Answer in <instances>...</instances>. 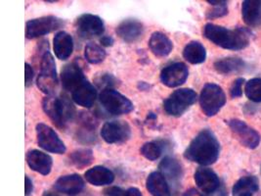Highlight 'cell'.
<instances>
[{
  "instance_id": "1",
  "label": "cell",
  "mask_w": 261,
  "mask_h": 196,
  "mask_svg": "<svg viewBox=\"0 0 261 196\" xmlns=\"http://www.w3.org/2000/svg\"><path fill=\"white\" fill-rule=\"evenodd\" d=\"M219 153L220 144L214 133L210 130H202L191 141L184 152V157L202 166H210L217 161Z\"/></svg>"
},
{
  "instance_id": "2",
  "label": "cell",
  "mask_w": 261,
  "mask_h": 196,
  "mask_svg": "<svg viewBox=\"0 0 261 196\" xmlns=\"http://www.w3.org/2000/svg\"><path fill=\"white\" fill-rule=\"evenodd\" d=\"M203 36L217 46L236 51L248 47L250 41V33L247 29L238 28L229 30L214 24L204 26Z\"/></svg>"
},
{
  "instance_id": "3",
  "label": "cell",
  "mask_w": 261,
  "mask_h": 196,
  "mask_svg": "<svg viewBox=\"0 0 261 196\" xmlns=\"http://www.w3.org/2000/svg\"><path fill=\"white\" fill-rule=\"evenodd\" d=\"M42 107L50 120L60 129H64L74 116V107L70 98L65 94L60 97L46 96L43 99Z\"/></svg>"
},
{
  "instance_id": "4",
  "label": "cell",
  "mask_w": 261,
  "mask_h": 196,
  "mask_svg": "<svg viewBox=\"0 0 261 196\" xmlns=\"http://www.w3.org/2000/svg\"><path fill=\"white\" fill-rule=\"evenodd\" d=\"M36 85L45 94L53 95L58 85L56 63L49 50H45L41 56L40 73L37 77Z\"/></svg>"
},
{
  "instance_id": "5",
  "label": "cell",
  "mask_w": 261,
  "mask_h": 196,
  "mask_svg": "<svg viewBox=\"0 0 261 196\" xmlns=\"http://www.w3.org/2000/svg\"><path fill=\"white\" fill-rule=\"evenodd\" d=\"M225 103V92L221 86L215 84H206L202 87L200 105L204 115L207 117L215 116Z\"/></svg>"
},
{
  "instance_id": "6",
  "label": "cell",
  "mask_w": 261,
  "mask_h": 196,
  "mask_svg": "<svg viewBox=\"0 0 261 196\" xmlns=\"http://www.w3.org/2000/svg\"><path fill=\"white\" fill-rule=\"evenodd\" d=\"M198 95L191 88H180L172 92L164 102V109L170 116L179 117L197 101Z\"/></svg>"
},
{
  "instance_id": "7",
  "label": "cell",
  "mask_w": 261,
  "mask_h": 196,
  "mask_svg": "<svg viewBox=\"0 0 261 196\" xmlns=\"http://www.w3.org/2000/svg\"><path fill=\"white\" fill-rule=\"evenodd\" d=\"M99 100L105 110L112 115H123L133 110V104L130 100L114 88L103 89Z\"/></svg>"
},
{
  "instance_id": "8",
  "label": "cell",
  "mask_w": 261,
  "mask_h": 196,
  "mask_svg": "<svg viewBox=\"0 0 261 196\" xmlns=\"http://www.w3.org/2000/svg\"><path fill=\"white\" fill-rule=\"evenodd\" d=\"M65 21L55 16H45L33 19L25 24V37L36 38L57 31L65 26Z\"/></svg>"
},
{
  "instance_id": "9",
  "label": "cell",
  "mask_w": 261,
  "mask_h": 196,
  "mask_svg": "<svg viewBox=\"0 0 261 196\" xmlns=\"http://www.w3.org/2000/svg\"><path fill=\"white\" fill-rule=\"evenodd\" d=\"M36 136L39 147L48 152L63 154L67 150L65 143L61 140L57 133L43 122L36 125Z\"/></svg>"
},
{
  "instance_id": "10",
  "label": "cell",
  "mask_w": 261,
  "mask_h": 196,
  "mask_svg": "<svg viewBox=\"0 0 261 196\" xmlns=\"http://www.w3.org/2000/svg\"><path fill=\"white\" fill-rule=\"evenodd\" d=\"M101 136L110 144L124 143L130 138V126L123 121L107 122L102 127Z\"/></svg>"
},
{
  "instance_id": "11",
  "label": "cell",
  "mask_w": 261,
  "mask_h": 196,
  "mask_svg": "<svg viewBox=\"0 0 261 196\" xmlns=\"http://www.w3.org/2000/svg\"><path fill=\"white\" fill-rule=\"evenodd\" d=\"M228 126L232 130V132L237 135L239 140L242 142L244 146L250 149H254L260 143V135L252 128H250L247 124L241 120H230L228 121Z\"/></svg>"
},
{
  "instance_id": "12",
  "label": "cell",
  "mask_w": 261,
  "mask_h": 196,
  "mask_svg": "<svg viewBox=\"0 0 261 196\" xmlns=\"http://www.w3.org/2000/svg\"><path fill=\"white\" fill-rule=\"evenodd\" d=\"M79 34L83 37H98L104 34V21L97 15L83 14L80 16L75 23Z\"/></svg>"
},
{
  "instance_id": "13",
  "label": "cell",
  "mask_w": 261,
  "mask_h": 196,
  "mask_svg": "<svg viewBox=\"0 0 261 196\" xmlns=\"http://www.w3.org/2000/svg\"><path fill=\"white\" fill-rule=\"evenodd\" d=\"M188 76V67L182 62H176L163 69L161 73V81L168 87H177L186 82Z\"/></svg>"
},
{
  "instance_id": "14",
  "label": "cell",
  "mask_w": 261,
  "mask_h": 196,
  "mask_svg": "<svg viewBox=\"0 0 261 196\" xmlns=\"http://www.w3.org/2000/svg\"><path fill=\"white\" fill-rule=\"evenodd\" d=\"M194 179L198 187L207 195L217 191L222 185L216 173L205 167L199 168L195 173Z\"/></svg>"
},
{
  "instance_id": "15",
  "label": "cell",
  "mask_w": 261,
  "mask_h": 196,
  "mask_svg": "<svg viewBox=\"0 0 261 196\" xmlns=\"http://www.w3.org/2000/svg\"><path fill=\"white\" fill-rule=\"evenodd\" d=\"M85 81H87V79L85 78L82 68L77 64L70 63L64 66L62 69L61 82L62 86L67 91H70L71 93Z\"/></svg>"
},
{
  "instance_id": "16",
  "label": "cell",
  "mask_w": 261,
  "mask_h": 196,
  "mask_svg": "<svg viewBox=\"0 0 261 196\" xmlns=\"http://www.w3.org/2000/svg\"><path fill=\"white\" fill-rule=\"evenodd\" d=\"M27 163L33 171L47 176L52 170L53 159L46 153L34 149L28 152Z\"/></svg>"
},
{
  "instance_id": "17",
  "label": "cell",
  "mask_w": 261,
  "mask_h": 196,
  "mask_svg": "<svg viewBox=\"0 0 261 196\" xmlns=\"http://www.w3.org/2000/svg\"><path fill=\"white\" fill-rule=\"evenodd\" d=\"M160 173L165 177L166 182L172 184V186L176 187L180 184V181L183 176L182 166L179 163L178 160L173 157H165L161 161L159 165Z\"/></svg>"
},
{
  "instance_id": "18",
  "label": "cell",
  "mask_w": 261,
  "mask_h": 196,
  "mask_svg": "<svg viewBox=\"0 0 261 196\" xmlns=\"http://www.w3.org/2000/svg\"><path fill=\"white\" fill-rule=\"evenodd\" d=\"M117 35L125 42H134L142 37L144 26L135 19H126L119 23L116 30Z\"/></svg>"
},
{
  "instance_id": "19",
  "label": "cell",
  "mask_w": 261,
  "mask_h": 196,
  "mask_svg": "<svg viewBox=\"0 0 261 196\" xmlns=\"http://www.w3.org/2000/svg\"><path fill=\"white\" fill-rule=\"evenodd\" d=\"M54 188L69 195H76L84 188V181L76 174L62 176L55 182Z\"/></svg>"
},
{
  "instance_id": "20",
  "label": "cell",
  "mask_w": 261,
  "mask_h": 196,
  "mask_svg": "<svg viewBox=\"0 0 261 196\" xmlns=\"http://www.w3.org/2000/svg\"><path fill=\"white\" fill-rule=\"evenodd\" d=\"M71 98L77 105L83 106L84 108H90L95 103L97 98L95 86L88 81H85L71 92Z\"/></svg>"
},
{
  "instance_id": "21",
  "label": "cell",
  "mask_w": 261,
  "mask_h": 196,
  "mask_svg": "<svg viewBox=\"0 0 261 196\" xmlns=\"http://www.w3.org/2000/svg\"><path fill=\"white\" fill-rule=\"evenodd\" d=\"M242 14L244 22L250 28L261 27V0L244 1Z\"/></svg>"
},
{
  "instance_id": "22",
  "label": "cell",
  "mask_w": 261,
  "mask_h": 196,
  "mask_svg": "<svg viewBox=\"0 0 261 196\" xmlns=\"http://www.w3.org/2000/svg\"><path fill=\"white\" fill-rule=\"evenodd\" d=\"M53 48L56 57L60 60H67L73 51V40L66 32H58L53 39Z\"/></svg>"
},
{
  "instance_id": "23",
  "label": "cell",
  "mask_w": 261,
  "mask_h": 196,
  "mask_svg": "<svg viewBox=\"0 0 261 196\" xmlns=\"http://www.w3.org/2000/svg\"><path fill=\"white\" fill-rule=\"evenodd\" d=\"M149 47L158 57H166L173 49V43L169 37L161 32H154L149 40Z\"/></svg>"
},
{
  "instance_id": "24",
  "label": "cell",
  "mask_w": 261,
  "mask_h": 196,
  "mask_svg": "<svg viewBox=\"0 0 261 196\" xmlns=\"http://www.w3.org/2000/svg\"><path fill=\"white\" fill-rule=\"evenodd\" d=\"M86 181L96 186L111 184L115 180L114 173L103 166H95L84 174Z\"/></svg>"
},
{
  "instance_id": "25",
  "label": "cell",
  "mask_w": 261,
  "mask_h": 196,
  "mask_svg": "<svg viewBox=\"0 0 261 196\" xmlns=\"http://www.w3.org/2000/svg\"><path fill=\"white\" fill-rule=\"evenodd\" d=\"M146 186L153 196H171L168 184L160 172H153L149 175Z\"/></svg>"
},
{
  "instance_id": "26",
  "label": "cell",
  "mask_w": 261,
  "mask_h": 196,
  "mask_svg": "<svg viewBox=\"0 0 261 196\" xmlns=\"http://www.w3.org/2000/svg\"><path fill=\"white\" fill-rule=\"evenodd\" d=\"M214 69L218 73L223 74V75L240 74L247 69V64L241 58L226 57L215 61Z\"/></svg>"
},
{
  "instance_id": "27",
  "label": "cell",
  "mask_w": 261,
  "mask_h": 196,
  "mask_svg": "<svg viewBox=\"0 0 261 196\" xmlns=\"http://www.w3.org/2000/svg\"><path fill=\"white\" fill-rule=\"evenodd\" d=\"M259 189V183L254 176H245L234 184L232 192L234 196H253Z\"/></svg>"
},
{
  "instance_id": "28",
  "label": "cell",
  "mask_w": 261,
  "mask_h": 196,
  "mask_svg": "<svg viewBox=\"0 0 261 196\" xmlns=\"http://www.w3.org/2000/svg\"><path fill=\"white\" fill-rule=\"evenodd\" d=\"M183 57L191 64H202L206 59V50L201 42L191 41L183 50Z\"/></svg>"
},
{
  "instance_id": "29",
  "label": "cell",
  "mask_w": 261,
  "mask_h": 196,
  "mask_svg": "<svg viewBox=\"0 0 261 196\" xmlns=\"http://www.w3.org/2000/svg\"><path fill=\"white\" fill-rule=\"evenodd\" d=\"M93 152L91 149L88 148L77 149L70 155L71 164L77 168H84L86 166H89L93 162Z\"/></svg>"
},
{
  "instance_id": "30",
  "label": "cell",
  "mask_w": 261,
  "mask_h": 196,
  "mask_svg": "<svg viewBox=\"0 0 261 196\" xmlns=\"http://www.w3.org/2000/svg\"><path fill=\"white\" fill-rule=\"evenodd\" d=\"M84 56L90 64H99L106 58V51L100 45L90 42L84 48Z\"/></svg>"
},
{
  "instance_id": "31",
  "label": "cell",
  "mask_w": 261,
  "mask_h": 196,
  "mask_svg": "<svg viewBox=\"0 0 261 196\" xmlns=\"http://www.w3.org/2000/svg\"><path fill=\"white\" fill-rule=\"evenodd\" d=\"M246 96L250 101L255 103H261V79H251L245 86Z\"/></svg>"
},
{
  "instance_id": "32",
  "label": "cell",
  "mask_w": 261,
  "mask_h": 196,
  "mask_svg": "<svg viewBox=\"0 0 261 196\" xmlns=\"http://www.w3.org/2000/svg\"><path fill=\"white\" fill-rule=\"evenodd\" d=\"M140 152L146 159L150 160V161H155V160L159 159L161 157L162 152H163V148L158 142L151 141V142L145 143L141 147Z\"/></svg>"
},
{
  "instance_id": "33",
  "label": "cell",
  "mask_w": 261,
  "mask_h": 196,
  "mask_svg": "<svg viewBox=\"0 0 261 196\" xmlns=\"http://www.w3.org/2000/svg\"><path fill=\"white\" fill-rule=\"evenodd\" d=\"M210 4L214 5V9L210 10L206 13V18L207 19H216V18H221L228 14V7L227 4L228 2L224 0H208L207 1Z\"/></svg>"
},
{
  "instance_id": "34",
  "label": "cell",
  "mask_w": 261,
  "mask_h": 196,
  "mask_svg": "<svg viewBox=\"0 0 261 196\" xmlns=\"http://www.w3.org/2000/svg\"><path fill=\"white\" fill-rule=\"evenodd\" d=\"M95 84L98 87H103V89L113 88L118 85V80L111 74H103L96 78Z\"/></svg>"
},
{
  "instance_id": "35",
  "label": "cell",
  "mask_w": 261,
  "mask_h": 196,
  "mask_svg": "<svg viewBox=\"0 0 261 196\" xmlns=\"http://www.w3.org/2000/svg\"><path fill=\"white\" fill-rule=\"evenodd\" d=\"M246 83L245 79L239 78L230 88V95L232 98H239L243 95V86Z\"/></svg>"
},
{
  "instance_id": "36",
  "label": "cell",
  "mask_w": 261,
  "mask_h": 196,
  "mask_svg": "<svg viewBox=\"0 0 261 196\" xmlns=\"http://www.w3.org/2000/svg\"><path fill=\"white\" fill-rule=\"evenodd\" d=\"M103 194L105 196H127V190H124L119 186H110L104 189Z\"/></svg>"
},
{
  "instance_id": "37",
  "label": "cell",
  "mask_w": 261,
  "mask_h": 196,
  "mask_svg": "<svg viewBox=\"0 0 261 196\" xmlns=\"http://www.w3.org/2000/svg\"><path fill=\"white\" fill-rule=\"evenodd\" d=\"M24 66H25V67H24V73H25L24 81H25V86L28 87V86H31L32 83H33L34 70H33V68H32V66H31L30 64H28V63H25Z\"/></svg>"
},
{
  "instance_id": "38",
  "label": "cell",
  "mask_w": 261,
  "mask_h": 196,
  "mask_svg": "<svg viewBox=\"0 0 261 196\" xmlns=\"http://www.w3.org/2000/svg\"><path fill=\"white\" fill-rule=\"evenodd\" d=\"M33 190H34V184H33V182H32V180H31L28 176H25V178H24V191H25L24 195H31L32 192H33Z\"/></svg>"
},
{
  "instance_id": "39",
  "label": "cell",
  "mask_w": 261,
  "mask_h": 196,
  "mask_svg": "<svg viewBox=\"0 0 261 196\" xmlns=\"http://www.w3.org/2000/svg\"><path fill=\"white\" fill-rule=\"evenodd\" d=\"M100 43H101V45H103L105 47H110V46L114 45L115 40L113 37H110V36H104L100 38Z\"/></svg>"
},
{
  "instance_id": "40",
  "label": "cell",
  "mask_w": 261,
  "mask_h": 196,
  "mask_svg": "<svg viewBox=\"0 0 261 196\" xmlns=\"http://www.w3.org/2000/svg\"><path fill=\"white\" fill-rule=\"evenodd\" d=\"M127 196H143L141 191L136 187H130L127 189Z\"/></svg>"
},
{
  "instance_id": "41",
  "label": "cell",
  "mask_w": 261,
  "mask_h": 196,
  "mask_svg": "<svg viewBox=\"0 0 261 196\" xmlns=\"http://www.w3.org/2000/svg\"><path fill=\"white\" fill-rule=\"evenodd\" d=\"M208 196H227V191H226L225 186L222 184L221 187H220L217 191H215L214 193Z\"/></svg>"
},
{
  "instance_id": "42",
  "label": "cell",
  "mask_w": 261,
  "mask_h": 196,
  "mask_svg": "<svg viewBox=\"0 0 261 196\" xmlns=\"http://www.w3.org/2000/svg\"><path fill=\"white\" fill-rule=\"evenodd\" d=\"M183 196H203L201 192H199L198 190L194 189V188H191L189 190H187L184 195Z\"/></svg>"
},
{
  "instance_id": "43",
  "label": "cell",
  "mask_w": 261,
  "mask_h": 196,
  "mask_svg": "<svg viewBox=\"0 0 261 196\" xmlns=\"http://www.w3.org/2000/svg\"><path fill=\"white\" fill-rule=\"evenodd\" d=\"M42 196H61L58 194V193H55V192H51V191H45L44 193H43V195Z\"/></svg>"
}]
</instances>
